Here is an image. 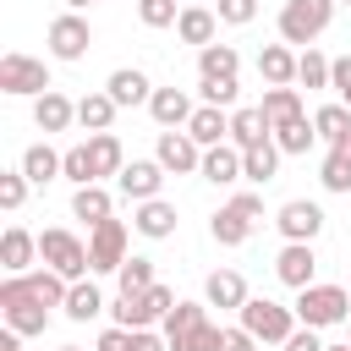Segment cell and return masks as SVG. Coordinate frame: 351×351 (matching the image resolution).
Wrapping results in <instances>:
<instances>
[{
    "label": "cell",
    "mask_w": 351,
    "mask_h": 351,
    "mask_svg": "<svg viewBox=\"0 0 351 351\" xmlns=\"http://www.w3.org/2000/svg\"><path fill=\"white\" fill-rule=\"evenodd\" d=\"M296 324H313V329H329V324H346L351 318V285H302L296 291Z\"/></svg>",
    "instance_id": "cell-1"
},
{
    "label": "cell",
    "mask_w": 351,
    "mask_h": 351,
    "mask_svg": "<svg viewBox=\"0 0 351 351\" xmlns=\"http://www.w3.org/2000/svg\"><path fill=\"white\" fill-rule=\"evenodd\" d=\"M258 225H263V197H258V192H236V197L219 203L214 219H208V230H214L219 247H241Z\"/></svg>",
    "instance_id": "cell-2"
},
{
    "label": "cell",
    "mask_w": 351,
    "mask_h": 351,
    "mask_svg": "<svg viewBox=\"0 0 351 351\" xmlns=\"http://www.w3.org/2000/svg\"><path fill=\"white\" fill-rule=\"evenodd\" d=\"M0 313H5V329H16V335H44V324H49V307L33 296L27 274H5V285H0Z\"/></svg>",
    "instance_id": "cell-3"
},
{
    "label": "cell",
    "mask_w": 351,
    "mask_h": 351,
    "mask_svg": "<svg viewBox=\"0 0 351 351\" xmlns=\"http://www.w3.org/2000/svg\"><path fill=\"white\" fill-rule=\"evenodd\" d=\"M241 329H252L263 346H285L291 329H296V307H280L269 296H247L241 302Z\"/></svg>",
    "instance_id": "cell-4"
},
{
    "label": "cell",
    "mask_w": 351,
    "mask_h": 351,
    "mask_svg": "<svg viewBox=\"0 0 351 351\" xmlns=\"http://www.w3.org/2000/svg\"><path fill=\"white\" fill-rule=\"evenodd\" d=\"M55 82H49V66L44 60H33V55H22V49H11V55H0V93H11V99H38V93H49Z\"/></svg>",
    "instance_id": "cell-5"
},
{
    "label": "cell",
    "mask_w": 351,
    "mask_h": 351,
    "mask_svg": "<svg viewBox=\"0 0 351 351\" xmlns=\"http://www.w3.org/2000/svg\"><path fill=\"white\" fill-rule=\"evenodd\" d=\"M335 16V0H285L280 5V38L285 44H313Z\"/></svg>",
    "instance_id": "cell-6"
},
{
    "label": "cell",
    "mask_w": 351,
    "mask_h": 351,
    "mask_svg": "<svg viewBox=\"0 0 351 351\" xmlns=\"http://www.w3.org/2000/svg\"><path fill=\"white\" fill-rule=\"evenodd\" d=\"M170 307H176V291L154 280L148 291H132V296L121 291V302H115V324H126V329H148V324H159Z\"/></svg>",
    "instance_id": "cell-7"
},
{
    "label": "cell",
    "mask_w": 351,
    "mask_h": 351,
    "mask_svg": "<svg viewBox=\"0 0 351 351\" xmlns=\"http://www.w3.org/2000/svg\"><path fill=\"white\" fill-rule=\"evenodd\" d=\"M38 258H44L55 274H66V280L93 274V263H88V241H77L71 230H44V236H38Z\"/></svg>",
    "instance_id": "cell-8"
},
{
    "label": "cell",
    "mask_w": 351,
    "mask_h": 351,
    "mask_svg": "<svg viewBox=\"0 0 351 351\" xmlns=\"http://www.w3.org/2000/svg\"><path fill=\"white\" fill-rule=\"evenodd\" d=\"M88 263H93V274H115L126 263V219L110 214L88 230Z\"/></svg>",
    "instance_id": "cell-9"
},
{
    "label": "cell",
    "mask_w": 351,
    "mask_h": 351,
    "mask_svg": "<svg viewBox=\"0 0 351 351\" xmlns=\"http://www.w3.org/2000/svg\"><path fill=\"white\" fill-rule=\"evenodd\" d=\"M88 44H93V27H88L82 11H60V16L49 22V55H55V60H82Z\"/></svg>",
    "instance_id": "cell-10"
},
{
    "label": "cell",
    "mask_w": 351,
    "mask_h": 351,
    "mask_svg": "<svg viewBox=\"0 0 351 351\" xmlns=\"http://www.w3.org/2000/svg\"><path fill=\"white\" fill-rule=\"evenodd\" d=\"M154 159H159L170 176H192V170L203 165V148L192 143V132H186V126H170V132H159V143H154Z\"/></svg>",
    "instance_id": "cell-11"
},
{
    "label": "cell",
    "mask_w": 351,
    "mask_h": 351,
    "mask_svg": "<svg viewBox=\"0 0 351 351\" xmlns=\"http://www.w3.org/2000/svg\"><path fill=\"white\" fill-rule=\"evenodd\" d=\"M165 176H170V170H165L159 159H126V165H121V176H115V186H121V197L148 203V197H159Z\"/></svg>",
    "instance_id": "cell-12"
},
{
    "label": "cell",
    "mask_w": 351,
    "mask_h": 351,
    "mask_svg": "<svg viewBox=\"0 0 351 351\" xmlns=\"http://www.w3.org/2000/svg\"><path fill=\"white\" fill-rule=\"evenodd\" d=\"M274 225H280L285 241H318V230H324V208L307 203V197H291V203H280Z\"/></svg>",
    "instance_id": "cell-13"
},
{
    "label": "cell",
    "mask_w": 351,
    "mask_h": 351,
    "mask_svg": "<svg viewBox=\"0 0 351 351\" xmlns=\"http://www.w3.org/2000/svg\"><path fill=\"white\" fill-rule=\"evenodd\" d=\"M274 274H280V285H291V291L313 285V280H318V252H313V241H285L280 258H274Z\"/></svg>",
    "instance_id": "cell-14"
},
{
    "label": "cell",
    "mask_w": 351,
    "mask_h": 351,
    "mask_svg": "<svg viewBox=\"0 0 351 351\" xmlns=\"http://www.w3.org/2000/svg\"><path fill=\"white\" fill-rule=\"evenodd\" d=\"M197 176L214 181V186H236V181H247V176H241V148H236V143H214V148H203Z\"/></svg>",
    "instance_id": "cell-15"
},
{
    "label": "cell",
    "mask_w": 351,
    "mask_h": 351,
    "mask_svg": "<svg viewBox=\"0 0 351 351\" xmlns=\"http://www.w3.org/2000/svg\"><path fill=\"white\" fill-rule=\"evenodd\" d=\"M192 99H186V88H154V99H148V115H154V126L159 132H170V126H186L192 121Z\"/></svg>",
    "instance_id": "cell-16"
},
{
    "label": "cell",
    "mask_w": 351,
    "mask_h": 351,
    "mask_svg": "<svg viewBox=\"0 0 351 351\" xmlns=\"http://www.w3.org/2000/svg\"><path fill=\"white\" fill-rule=\"evenodd\" d=\"M71 121H77V104H71L60 88H49V93H38V99H33V126H38L44 137H49V132H66Z\"/></svg>",
    "instance_id": "cell-17"
},
{
    "label": "cell",
    "mask_w": 351,
    "mask_h": 351,
    "mask_svg": "<svg viewBox=\"0 0 351 351\" xmlns=\"http://www.w3.org/2000/svg\"><path fill=\"white\" fill-rule=\"evenodd\" d=\"M132 225H137V236H148V241H165V236H176V203H165V197H148V203H137V208H132Z\"/></svg>",
    "instance_id": "cell-18"
},
{
    "label": "cell",
    "mask_w": 351,
    "mask_h": 351,
    "mask_svg": "<svg viewBox=\"0 0 351 351\" xmlns=\"http://www.w3.org/2000/svg\"><path fill=\"white\" fill-rule=\"evenodd\" d=\"M104 93L121 104V110H132V104H148L154 99V82L137 71V66H121V71H110V82H104Z\"/></svg>",
    "instance_id": "cell-19"
},
{
    "label": "cell",
    "mask_w": 351,
    "mask_h": 351,
    "mask_svg": "<svg viewBox=\"0 0 351 351\" xmlns=\"http://www.w3.org/2000/svg\"><path fill=\"white\" fill-rule=\"evenodd\" d=\"M186 132H192L197 148H214V143L230 137V110H219V104H197L192 121H186Z\"/></svg>",
    "instance_id": "cell-20"
},
{
    "label": "cell",
    "mask_w": 351,
    "mask_h": 351,
    "mask_svg": "<svg viewBox=\"0 0 351 351\" xmlns=\"http://www.w3.org/2000/svg\"><path fill=\"white\" fill-rule=\"evenodd\" d=\"M33 258H38V236H27L22 225H11V230L0 236V269H5V274H27Z\"/></svg>",
    "instance_id": "cell-21"
},
{
    "label": "cell",
    "mask_w": 351,
    "mask_h": 351,
    "mask_svg": "<svg viewBox=\"0 0 351 351\" xmlns=\"http://www.w3.org/2000/svg\"><path fill=\"white\" fill-rule=\"evenodd\" d=\"M258 71H263L269 88H296V55H291V44H263L258 49Z\"/></svg>",
    "instance_id": "cell-22"
},
{
    "label": "cell",
    "mask_w": 351,
    "mask_h": 351,
    "mask_svg": "<svg viewBox=\"0 0 351 351\" xmlns=\"http://www.w3.org/2000/svg\"><path fill=\"white\" fill-rule=\"evenodd\" d=\"M214 27H219V11H208V5H181V16H176V33H181V44H214Z\"/></svg>",
    "instance_id": "cell-23"
},
{
    "label": "cell",
    "mask_w": 351,
    "mask_h": 351,
    "mask_svg": "<svg viewBox=\"0 0 351 351\" xmlns=\"http://www.w3.org/2000/svg\"><path fill=\"white\" fill-rule=\"evenodd\" d=\"M263 137H274V126H269V115H263V104H247V110H230V143H236V148H252V143H263Z\"/></svg>",
    "instance_id": "cell-24"
},
{
    "label": "cell",
    "mask_w": 351,
    "mask_h": 351,
    "mask_svg": "<svg viewBox=\"0 0 351 351\" xmlns=\"http://www.w3.org/2000/svg\"><path fill=\"white\" fill-rule=\"evenodd\" d=\"M203 296H208V307H236V313H241V302H247V280H241L236 269H214V274L203 280Z\"/></svg>",
    "instance_id": "cell-25"
},
{
    "label": "cell",
    "mask_w": 351,
    "mask_h": 351,
    "mask_svg": "<svg viewBox=\"0 0 351 351\" xmlns=\"http://www.w3.org/2000/svg\"><path fill=\"white\" fill-rule=\"evenodd\" d=\"M88 159H93V170H99V181H104V176H121L126 148H121L115 132H88Z\"/></svg>",
    "instance_id": "cell-26"
},
{
    "label": "cell",
    "mask_w": 351,
    "mask_h": 351,
    "mask_svg": "<svg viewBox=\"0 0 351 351\" xmlns=\"http://www.w3.org/2000/svg\"><path fill=\"white\" fill-rule=\"evenodd\" d=\"M274 170H280V143L274 137H263V143H252V148H241V176L247 181H274Z\"/></svg>",
    "instance_id": "cell-27"
},
{
    "label": "cell",
    "mask_w": 351,
    "mask_h": 351,
    "mask_svg": "<svg viewBox=\"0 0 351 351\" xmlns=\"http://www.w3.org/2000/svg\"><path fill=\"white\" fill-rule=\"evenodd\" d=\"M110 214H115V203H110V192H104L99 181H93V186H77V192H71V219H82L88 230H93L99 219H110Z\"/></svg>",
    "instance_id": "cell-28"
},
{
    "label": "cell",
    "mask_w": 351,
    "mask_h": 351,
    "mask_svg": "<svg viewBox=\"0 0 351 351\" xmlns=\"http://www.w3.org/2000/svg\"><path fill=\"white\" fill-rule=\"evenodd\" d=\"M115 110H121V104H115L104 88H99V93H82V99H77V126H82V132H110Z\"/></svg>",
    "instance_id": "cell-29"
},
{
    "label": "cell",
    "mask_w": 351,
    "mask_h": 351,
    "mask_svg": "<svg viewBox=\"0 0 351 351\" xmlns=\"http://www.w3.org/2000/svg\"><path fill=\"white\" fill-rule=\"evenodd\" d=\"M71 324H88V318H99L104 313V296H99V285L93 280H71V291H66V307H60Z\"/></svg>",
    "instance_id": "cell-30"
},
{
    "label": "cell",
    "mask_w": 351,
    "mask_h": 351,
    "mask_svg": "<svg viewBox=\"0 0 351 351\" xmlns=\"http://www.w3.org/2000/svg\"><path fill=\"white\" fill-rule=\"evenodd\" d=\"M60 165H66V154H55L49 143H33V148L22 154V176H27L33 186H44V181H55V176H60Z\"/></svg>",
    "instance_id": "cell-31"
},
{
    "label": "cell",
    "mask_w": 351,
    "mask_h": 351,
    "mask_svg": "<svg viewBox=\"0 0 351 351\" xmlns=\"http://www.w3.org/2000/svg\"><path fill=\"white\" fill-rule=\"evenodd\" d=\"M241 71V55L230 44H203L197 49V77H236Z\"/></svg>",
    "instance_id": "cell-32"
},
{
    "label": "cell",
    "mask_w": 351,
    "mask_h": 351,
    "mask_svg": "<svg viewBox=\"0 0 351 351\" xmlns=\"http://www.w3.org/2000/svg\"><path fill=\"white\" fill-rule=\"evenodd\" d=\"M263 115H269V126H285V121H296L307 110H302V93L296 88H263Z\"/></svg>",
    "instance_id": "cell-33"
},
{
    "label": "cell",
    "mask_w": 351,
    "mask_h": 351,
    "mask_svg": "<svg viewBox=\"0 0 351 351\" xmlns=\"http://www.w3.org/2000/svg\"><path fill=\"white\" fill-rule=\"evenodd\" d=\"M27 285H33V296H38L44 307H66V291H71V280H66V274H55L49 263H44V269H27Z\"/></svg>",
    "instance_id": "cell-34"
},
{
    "label": "cell",
    "mask_w": 351,
    "mask_h": 351,
    "mask_svg": "<svg viewBox=\"0 0 351 351\" xmlns=\"http://www.w3.org/2000/svg\"><path fill=\"white\" fill-rule=\"evenodd\" d=\"M274 143H280V154H307V148L318 143V126H313L307 115H296V121L274 126Z\"/></svg>",
    "instance_id": "cell-35"
},
{
    "label": "cell",
    "mask_w": 351,
    "mask_h": 351,
    "mask_svg": "<svg viewBox=\"0 0 351 351\" xmlns=\"http://www.w3.org/2000/svg\"><path fill=\"white\" fill-rule=\"evenodd\" d=\"M329 71H335V60H324L313 44L296 55V82H302V88H329Z\"/></svg>",
    "instance_id": "cell-36"
},
{
    "label": "cell",
    "mask_w": 351,
    "mask_h": 351,
    "mask_svg": "<svg viewBox=\"0 0 351 351\" xmlns=\"http://www.w3.org/2000/svg\"><path fill=\"white\" fill-rule=\"evenodd\" d=\"M318 181H324V192H351V154L329 148L324 165H318Z\"/></svg>",
    "instance_id": "cell-37"
},
{
    "label": "cell",
    "mask_w": 351,
    "mask_h": 351,
    "mask_svg": "<svg viewBox=\"0 0 351 351\" xmlns=\"http://www.w3.org/2000/svg\"><path fill=\"white\" fill-rule=\"evenodd\" d=\"M219 340H225V329L203 318L197 329H186V335H170V351H219Z\"/></svg>",
    "instance_id": "cell-38"
},
{
    "label": "cell",
    "mask_w": 351,
    "mask_h": 351,
    "mask_svg": "<svg viewBox=\"0 0 351 351\" xmlns=\"http://www.w3.org/2000/svg\"><path fill=\"white\" fill-rule=\"evenodd\" d=\"M60 181H71V186H93V181H99V170H93V159H88V143H77V148H66V165H60Z\"/></svg>",
    "instance_id": "cell-39"
},
{
    "label": "cell",
    "mask_w": 351,
    "mask_h": 351,
    "mask_svg": "<svg viewBox=\"0 0 351 351\" xmlns=\"http://www.w3.org/2000/svg\"><path fill=\"white\" fill-rule=\"evenodd\" d=\"M197 93H203V104L236 110V93H241V82H236V77H197Z\"/></svg>",
    "instance_id": "cell-40"
},
{
    "label": "cell",
    "mask_w": 351,
    "mask_h": 351,
    "mask_svg": "<svg viewBox=\"0 0 351 351\" xmlns=\"http://www.w3.org/2000/svg\"><path fill=\"white\" fill-rule=\"evenodd\" d=\"M203 318H208V307H203V302H176V307L165 313V340H170V335H186V329H197Z\"/></svg>",
    "instance_id": "cell-41"
},
{
    "label": "cell",
    "mask_w": 351,
    "mask_h": 351,
    "mask_svg": "<svg viewBox=\"0 0 351 351\" xmlns=\"http://www.w3.org/2000/svg\"><path fill=\"white\" fill-rule=\"evenodd\" d=\"M313 126H318L324 143H340V137L351 132V110H346V104H324V110L313 115Z\"/></svg>",
    "instance_id": "cell-42"
},
{
    "label": "cell",
    "mask_w": 351,
    "mask_h": 351,
    "mask_svg": "<svg viewBox=\"0 0 351 351\" xmlns=\"http://www.w3.org/2000/svg\"><path fill=\"white\" fill-rule=\"evenodd\" d=\"M115 280H121L126 296H132V291H148V285H154V258H126V263L115 269Z\"/></svg>",
    "instance_id": "cell-43"
},
{
    "label": "cell",
    "mask_w": 351,
    "mask_h": 351,
    "mask_svg": "<svg viewBox=\"0 0 351 351\" xmlns=\"http://www.w3.org/2000/svg\"><path fill=\"white\" fill-rule=\"evenodd\" d=\"M27 186H33V181H27L22 170H0V208H5V214H16V208H22V197H27Z\"/></svg>",
    "instance_id": "cell-44"
},
{
    "label": "cell",
    "mask_w": 351,
    "mask_h": 351,
    "mask_svg": "<svg viewBox=\"0 0 351 351\" xmlns=\"http://www.w3.org/2000/svg\"><path fill=\"white\" fill-rule=\"evenodd\" d=\"M176 0H137V22L143 27H176Z\"/></svg>",
    "instance_id": "cell-45"
},
{
    "label": "cell",
    "mask_w": 351,
    "mask_h": 351,
    "mask_svg": "<svg viewBox=\"0 0 351 351\" xmlns=\"http://www.w3.org/2000/svg\"><path fill=\"white\" fill-rule=\"evenodd\" d=\"M258 16V0H219V22H230V27H247Z\"/></svg>",
    "instance_id": "cell-46"
},
{
    "label": "cell",
    "mask_w": 351,
    "mask_h": 351,
    "mask_svg": "<svg viewBox=\"0 0 351 351\" xmlns=\"http://www.w3.org/2000/svg\"><path fill=\"white\" fill-rule=\"evenodd\" d=\"M329 88H335V93H340V104L351 110V55H340V60H335V71H329Z\"/></svg>",
    "instance_id": "cell-47"
},
{
    "label": "cell",
    "mask_w": 351,
    "mask_h": 351,
    "mask_svg": "<svg viewBox=\"0 0 351 351\" xmlns=\"http://www.w3.org/2000/svg\"><path fill=\"white\" fill-rule=\"evenodd\" d=\"M258 346H263V340H258L252 329H241V324L225 329V340H219V351H258Z\"/></svg>",
    "instance_id": "cell-48"
},
{
    "label": "cell",
    "mask_w": 351,
    "mask_h": 351,
    "mask_svg": "<svg viewBox=\"0 0 351 351\" xmlns=\"http://www.w3.org/2000/svg\"><path fill=\"white\" fill-rule=\"evenodd\" d=\"M280 351H324V340H318L313 324H302V329H291V340H285Z\"/></svg>",
    "instance_id": "cell-49"
},
{
    "label": "cell",
    "mask_w": 351,
    "mask_h": 351,
    "mask_svg": "<svg viewBox=\"0 0 351 351\" xmlns=\"http://www.w3.org/2000/svg\"><path fill=\"white\" fill-rule=\"evenodd\" d=\"M93 351H132V329H126V324H115V329H104Z\"/></svg>",
    "instance_id": "cell-50"
},
{
    "label": "cell",
    "mask_w": 351,
    "mask_h": 351,
    "mask_svg": "<svg viewBox=\"0 0 351 351\" xmlns=\"http://www.w3.org/2000/svg\"><path fill=\"white\" fill-rule=\"evenodd\" d=\"M132 351H170V340L154 329H132Z\"/></svg>",
    "instance_id": "cell-51"
},
{
    "label": "cell",
    "mask_w": 351,
    "mask_h": 351,
    "mask_svg": "<svg viewBox=\"0 0 351 351\" xmlns=\"http://www.w3.org/2000/svg\"><path fill=\"white\" fill-rule=\"evenodd\" d=\"M16 346H22V335H16V329H5V335H0V351H16Z\"/></svg>",
    "instance_id": "cell-52"
},
{
    "label": "cell",
    "mask_w": 351,
    "mask_h": 351,
    "mask_svg": "<svg viewBox=\"0 0 351 351\" xmlns=\"http://www.w3.org/2000/svg\"><path fill=\"white\" fill-rule=\"evenodd\" d=\"M66 5H71V11H88V5H99V0H66Z\"/></svg>",
    "instance_id": "cell-53"
},
{
    "label": "cell",
    "mask_w": 351,
    "mask_h": 351,
    "mask_svg": "<svg viewBox=\"0 0 351 351\" xmlns=\"http://www.w3.org/2000/svg\"><path fill=\"white\" fill-rule=\"evenodd\" d=\"M324 351H351V340H346V346H324Z\"/></svg>",
    "instance_id": "cell-54"
},
{
    "label": "cell",
    "mask_w": 351,
    "mask_h": 351,
    "mask_svg": "<svg viewBox=\"0 0 351 351\" xmlns=\"http://www.w3.org/2000/svg\"><path fill=\"white\" fill-rule=\"evenodd\" d=\"M60 351H82V346H60Z\"/></svg>",
    "instance_id": "cell-55"
},
{
    "label": "cell",
    "mask_w": 351,
    "mask_h": 351,
    "mask_svg": "<svg viewBox=\"0 0 351 351\" xmlns=\"http://www.w3.org/2000/svg\"><path fill=\"white\" fill-rule=\"evenodd\" d=\"M335 5H351V0H335Z\"/></svg>",
    "instance_id": "cell-56"
},
{
    "label": "cell",
    "mask_w": 351,
    "mask_h": 351,
    "mask_svg": "<svg viewBox=\"0 0 351 351\" xmlns=\"http://www.w3.org/2000/svg\"><path fill=\"white\" fill-rule=\"evenodd\" d=\"M346 329H351V318H346Z\"/></svg>",
    "instance_id": "cell-57"
}]
</instances>
